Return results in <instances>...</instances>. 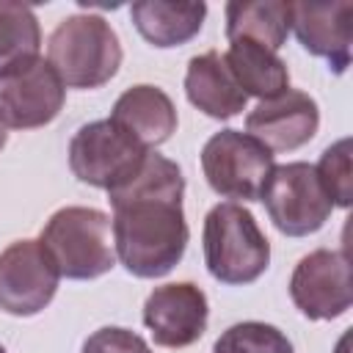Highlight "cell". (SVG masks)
<instances>
[{"label": "cell", "mask_w": 353, "mask_h": 353, "mask_svg": "<svg viewBox=\"0 0 353 353\" xmlns=\"http://www.w3.org/2000/svg\"><path fill=\"white\" fill-rule=\"evenodd\" d=\"M317 179L334 207H350L353 201V171H350V138L331 143L314 165Z\"/></svg>", "instance_id": "44dd1931"}, {"label": "cell", "mask_w": 353, "mask_h": 353, "mask_svg": "<svg viewBox=\"0 0 353 353\" xmlns=\"http://www.w3.org/2000/svg\"><path fill=\"white\" fill-rule=\"evenodd\" d=\"M212 353H295L284 331L270 323L243 320L229 325L212 345Z\"/></svg>", "instance_id": "ffe728a7"}, {"label": "cell", "mask_w": 353, "mask_h": 353, "mask_svg": "<svg viewBox=\"0 0 353 353\" xmlns=\"http://www.w3.org/2000/svg\"><path fill=\"white\" fill-rule=\"evenodd\" d=\"M223 63L229 66L243 94L256 97L259 102L273 99L290 88L287 63L279 58V52L268 50L259 41H251V39L229 41V50L223 52Z\"/></svg>", "instance_id": "2e32d148"}, {"label": "cell", "mask_w": 353, "mask_h": 353, "mask_svg": "<svg viewBox=\"0 0 353 353\" xmlns=\"http://www.w3.org/2000/svg\"><path fill=\"white\" fill-rule=\"evenodd\" d=\"M132 25L138 33L165 50V47H182L193 36H199L207 6L204 3H165V0H138L130 6Z\"/></svg>", "instance_id": "e0dca14e"}, {"label": "cell", "mask_w": 353, "mask_h": 353, "mask_svg": "<svg viewBox=\"0 0 353 353\" xmlns=\"http://www.w3.org/2000/svg\"><path fill=\"white\" fill-rule=\"evenodd\" d=\"M259 201H265L273 226L287 237L314 234L325 226L334 210L314 165L303 160L276 165L262 188Z\"/></svg>", "instance_id": "52a82bcc"}, {"label": "cell", "mask_w": 353, "mask_h": 353, "mask_svg": "<svg viewBox=\"0 0 353 353\" xmlns=\"http://www.w3.org/2000/svg\"><path fill=\"white\" fill-rule=\"evenodd\" d=\"M320 110L317 102L298 88L259 102L245 116V132L262 141L270 152H292L317 135Z\"/></svg>", "instance_id": "7c38bea8"}, {"label": "cell", "mask_w": 353, "mask_h": 353, "mask_svg": "<svg viewBox=\"0 0 353 353\" xmlns=\"http://www.w3.org/2000/svg\"><path fill=\"white\" fill-rule=\"evenodd\" d=\"M204 265L221 284L240 287L256 281L270 265V243L251 210L237 201L215 204L201 232Z\"/></svg>", "instance_id": "7a4b0ae2"}, {"label": "cell", "mask_w": 353, "mask_h": 353, "mask_svg": "<svg viewBox=\"0 0 353 353\" xmlns=\"http://www.w3.org/2000/svg\"><path fill=\"white\" fill-rule=\"evenodd\" d=\"M207 295L193 281L154 287L143 303V325L160 347H188L207 331Z\"/></svg>", "instance_id": "8fae6325"}, {"label": "cell", "mask_w": 353, "mask_h": 353, "mask_svg": "<svg viewBox=\"0 0 353 353\" xmlns=\"http://www.w3.org/2000/svg\"><path fill=\"white\" fill-rule=\"evenodd\" d=\"M110 119L119 127H124L135 141H141L146 149L165 143L176 130V108L171 97L149 83L127 88L116 99Z\"/></svg>", "instance_id": "9a60e30c"}, {"label": "cell", "mask_w": 353, "mask_h": 353, "mask_svg": "<svg viewBox=\"0 0 353 353\" xmlns=\"http://www.w3.org/2000/svg\"><path fill=\"white\" fill-rule=\"evenodd\" d=\"M149 149L135 141L124 127L113 119H99L83 124L69 141V168L72 174L94 188L113 190L124 185L141 163L146 160Z\"/></svg>", "instance_id": "5b68a950"}, {"label": "cell", "mask_w": 353, "mask_h": 353, "mask_svg": "<svg viewBox=\"0 0 353 353\" xmlns=\"http://www.w3.org/2000/svg\"><path fill=\"white\" fill-rule=\"evenodd\" d=\"M185 94L193 108H199L204 116L218 121L237 116L240 110H245V102H248V97L232 77L218 50H207L188 61Z\"/></svg>", "instance_id": "5bb4252c"}, {"label": "cell", "mask_w": 353, "mask_h": 353, "mask_svg": "<svg viewBox=\"0 0 353 353\" xmlns=\"http://www.w3.org/2000/svg\"><path fill=\"white\" fill-rule=\"evenodd\" d=\"M292 8L284 0H232L226 3V39H251L279 52L290 36Z\"/></svg>", "instance_id": "ac0fdd59"}, {"label": "cell", "mask_w": 353, "mask_h": 353, "mask_svg": "<svg viewBox=\"0 0 353 353\" xmlns=\"http://www.w3.org/2000/svg\"><path fill=\"white\" fill-rule=\"evenodd\" d=\"M182 196V168L152 149L135 176L108 193L113 204V248L127 273L160 279L179 265L190 237Z\"/></svg>", "instance_id": "6da1fadb"}, {"label": "cell", "mask_w": 353, "mask_h": 353, "mask_svg": "<svg viewBox=\"0 0 353 353\" xmlns=\"http://www.w3.org/2000/svg\"><path fill=\"white\" fill-rule=\"evenodd\" d=\"M298 41L306 52L325 58L328 66L342 74L350 66V19L353 3H290Z\"/></svg>", "instance_id": "4fadbf2b"}, {"label": "cell", "mask_w": 353, "mask_h": 353, "mask_svg": "<svg viewBox=\"0 0 353 353\" xmlns=\"http://www.w3.org/2000/svg\"><path fill=\"white\" fill-rule=\"evenodd\" d=\"M61 273L39 240H17L0 251V309L14 317L39 314L58 292Z\"/></svg>", "instance_id": "ba28073f"}, {"label": "cell", "mask_w": 353, "mask_h": 353, "mask_svg": "<svg viewBox=\"0 0 353 353\" xmlns=\"http://www.w3.org/2000/svg\"><path fill=\"white\" fill-rule=\"evenodd\" d=\"M292 303L309 320H334L342 317L353 303L350 262L345 251L317 248L295 265L290 276Z\"/></svg>", "instance_id": "9c48e42d"}, {"label": "cell", "mask_w": 353, "mask_h": 353, "mask_svg": "<svg viewBox=\"0 0 353 353\" xmlns=\"http://www.w3.org/2000/svg\"><path fill=\"white\" fill-rule=\"evenodd\" d=\"M80 353H152V347L141 334H135L130 328L105 325L83 342Z\"/></svg>", "instance_id": "7402d4cb"}, {"label": "cell", "mask_w": 353, "mask_h": 353, "mask_svg": "<svg viewBox=\"0 0 353 353\" xmlns=\"http://www.w3.org/2000/svg\"><path fill=\"white\" fill-rule=\"evenodd\" d=\"M47 61L66 88H99L119 72L121 44L102 17L72 14L50 33Z\"/></svg>", "instance_id": "3957f363"}, {"label": "cell", "mask_w": 353, "mask_h": 353, "mask_svg": "<svg viewBox=\"0 0 353 353\" xmlns=\"http://www.w3.org/2000/svg\"><path fill=\"white\" fill-rule=\"evenodd\" d=\"M6 138H8V132H6V124L0 121V149L6 146Z\"/></svg>", "instance_id": "603a6c76"}, {"label": "cell", "mask_w": 353, "mask_h": 353, "mask_svg": "<svg viewBox=\"0 0 353 353\" xmlns=\"http://www.w3.org/2000/svg\"><path fill=\"white\" fill-rule=\"evenodd\" d=\"M63 99L66 85L44 58L0 74V121L11 130H36L50 124L61 113Z\"/></svg>", "instance_id": "30bf717a"}, {"label": "cell", "mask_w": 353, "mask_h": 353, "mask_svg": "<svg viewBox=\"0 0 353 353\" xmlns=\"http://www.w3.org/2000/svg\"><path fill=\"white\" fill-rule=\"evenodd\" d=\"M0 353H6V347H3V345H0Z\"/></svg>", "instance_id": "cb8c5ba5"}, {"label": "cell", "mask_w": 353, "mask_h": 353, "mask_svg": "<svg viewBox=\"0 0 353 353\" xmlns=\"http://www.w3.org/2000/svg\"><path fill=\"white\" fill-rule=\"evenodd\" d=\"M273 168V152L240 130H221L201 149V171L207 185L223 199L259 201Z\"/></svg>", "instance_id": "8992f818"}, {"label": "cell", "mask_w": 353, "mask_h": 353, "mask_svg": "<svg viewBox=\"0 0 353 353\" xmlns=\"http://www.w3.org/2000/svg\"><path fill=\"white\" fill-rule=\"evenodd\" d=\"M39 243L58 273L74 281L105 276L116 265L110 215L97 207H61L50 215Z\"/></svg>", "instance_id": "277c9868"}, {"label": "cell", "mask_w": 353, "mask_h": 353, "mask_svg": "<svg viewBox=\"0 0 353 353\" xmlns=\"http://www.w3.org/2000/svg\"><path fill=\"white\" fill-rule=\"evenodd\" d=\"M41 28L36 11L25 3L0 0V74L28 66L39 58Z\"/></svg>", "instance_id": "d6986e66"}]
</instances>
